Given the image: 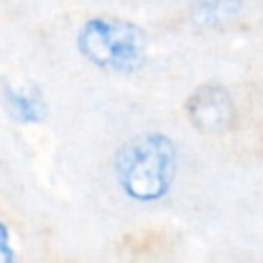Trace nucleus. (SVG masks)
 <instances>
[{"mask_svg": "<svg viewBox=\"0 0 263 263\" xmlns=\"http://www.w3.org/2000/svg\"><path fill=\"white\" fill-rule=\"evenodd\" d=\"M177 150L171 138L160 132H146L121 146L115 160V175L121 191L134 201H156L173 185Z\"/></svg>", "mask_w": 263, "mask_h": 263, "instance_id": "obj_1", "label": "nucleus"}, {"mask_svg": "<svg viewBox=\"0 0 263 263\" xmlns=\"http://www.w3.org/2000/svg\"><path fill=\"white\" fill-rule=\"evenodd\" d=\"M76 43L92 66L117 74H129L142 68L148 51L144 29L113 16L88 18L80 27Z\"/></svg>", "mask_w": 263, "mask_h": 263, "instance_id": "obj_2", "label": "nucleus"}, {"mask_svg": "<svg viewBox=\"0 0 263 263\" xmlns=\"http://www.w3.org/2000/svg\"><path fill=\"white\" fill-rule=\"evenodd\" d=\"M187 117L201 132H222L234 115V103L226 88L218 84L201 86L187 101Z\"/></svg>", "mask_w": 263, "mask_h": 263, "instance_id": "obj_3", "label": "nucleus"}, {"mask_svg": "<svg viewBox=\"0 0 263 263\" xmlns=\"http://www.w3.org/2000/svg\"><path fill=\"white\" fill-rule=\"evenodd\" d=\"M2 97H4V105H6L8 113L21 123H39L45 115L41 95L33 88L4 84Z\"/></svg>", "mask_w": 263, "mask_h": 263, "instance_id": "obj_4", "label": "nucleus"}, {"mask_svg": "<svg viewBox=\"0 0 263 263\" xmlns=\"http://www.w3.org/2000/svg\"><path fill=\"white\" fill-rule=\"evenodd\" d=\"M14 259L12 245H10V234L8 228L0 222V263H10Z\"/></svg>", "mask_w": 263, "mask_h": 263, "instance_id": "obj_5", "label": "nucleus"}]
</instances>
